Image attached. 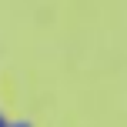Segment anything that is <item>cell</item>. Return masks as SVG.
Segmentation results:
<instances>
[{"label": "cell", "mask_w": 127, "mask_h": 127, "mask_svg": "<svg viewBox=\"0 0 127 127\" xmlns=\"http://www.w3.org/2000/svg\"><path fill=\"white\" fill-rule=\"evenodd\" d=\"M0 127H7V117H3V114H0Z\"/></svg>", "instance_id": "cell-2"}, {"label": "cell", "mask_w": 127, "mask_h": 127, "mask_svg": "<svg viewBox=\"0 0 127 127\" xmlns=\"http://www.w3.org/2000/svg\"><path fill=\"white\" fill-rule=\"evenodd\" d=\"M7 127H30V124H27V121H20V124H7Z\"/></svg>", "instance_id": "cell-1"}]
</instances>
